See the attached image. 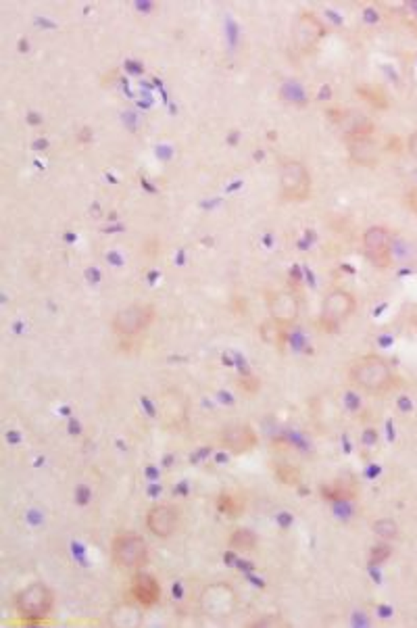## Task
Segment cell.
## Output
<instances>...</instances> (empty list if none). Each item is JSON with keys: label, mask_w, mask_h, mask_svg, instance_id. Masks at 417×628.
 Instances as JSON below:
<instances>
[{"label": "cell", "mask_w": 417, "mask_h": 628, "mask_svg": "<svg viewBox=\"0 0 417 628\" xmlns=\"http://www.w3.org/2000/svg\"><path fill=\"white\" fill-rule=\"evenodd\" d=\"M351 380L359 390L367 394H384L394 387V372L386 359L380 355H365L351 367Z\"/></svg>", "instance_id": "6da1fadb"}, {"label": "cell", "mask_w": 417, "mask_h": 628, "mask_svg": "<svg viewBox=\"0 0 417 628\" xmlns=\"http://www.w3.org/2000/svg\"><path fill=\"white\" fill-rule=\"evenodd\" d=\"M280 197L292 203H302L311 197V174L307 165L297 159H288L280 167Z\"/></svg>", "instance_id": "7a4b0ae2"}, {"label": "cell", "mask_w": 417, "mask_h": 628, "mask_svg": "<svg viewBox=\"0 0 417 628\" xmlns=\"http://www.w3.org/2000/svg\"><path fill=\"white\" fill-rule=\"evenodd\" d=\"M113 562L127 572H140L149 564V545L140 535L123 533L113 540Z\"/></svg>", "instance_id": "3957f363"}, {"label": "cell", "mask_w": 417, "mask_h": 628, "mask_svg": "<svg viewBox=\"0 0 417 628\" xmlns=\"http://www.w3.org/2000/svg\"><path fill=\"white\" fill-rule=\"evenodd\" d=\"M53 591L42 582H31L26 589H21L15 597V607L23 618L40 620L46 618L53 612Z\"/></svg>", "instance_id": "277c9868"}, {"label": "cell", "mask_w": 417, "mask_h": 628, "mask_svg": "<svg viewBox=\"0 0 417 628\" xmlns=\"http://www.w3.org/2000/svg\"><path fill=\"white\" fill-rule=\"evenodd\" d=\"M201 607L213 620H226L236 609V593L230 585L215 582L208 585L201 595Z\"/></svg>", "instance_id": "5b68a950"}, {"label": "cell", "mask_w": 417, "mask_h": 628, "mask_svg": "<svg viewBox=\"0 0 417 628\" xmlns=\"http://www.w3.org/2000/svg\"><path fill=\"white\" fill-rule=\"evenodd\" d=\"M154 320V309L147 303H134L123 307L113 318V330L120 336H136L149 328Z\"/></svg>", "instance_id": "8992f818"}, {"label": "cell", "mask_w": 417, "mask_h": 628, "mask_svg": "<svg viewBox=\"0 0 417 628\" xmlns=\"http://www.w3.org/2000/svg\"><path fill=\"white\" fill-rule=\"evenodd\" d=\"M159 414H161L165 428H171V430L181 428L188 422V416H190V399H188V394L184 390L176 389V387L165 389L161 399H159Z\"/></svg>", "instance_id": "52a82bcc"}, {"label": "cell", "mask_w": 417, "mask_h": 628, "mask_svg": "<svg viewBox=\"0 0 417 628\" xmlns=\"http://www.w3.org/2000/svg\"><path fill=\"white\" fill-rule=\"evenodd\" d=\"M324 33H326L324 23L317 19V15L309 13V11H302V13H298V17L292 23V44H295L298 53L309 55V53H313L317 48Z\"/></svg>", "instance_id": "ba28073f"}, {"label": "cell", "mask_w": 417, "mask_h": 628, "mask_svg": "<svg viewBox=\"0 0 417 628\" xmlns=\"http://www.w3.org/2000/svg\"><path fill=\"white\" fill-rule=\"evenodd\" d=\"M357 303L355 297L344 288H334L324 297L322 303V324L328 330H334L342 324L349 315H353Z\"/></svg>", "instance_id": "9c48e42d"}, {"label": "cell", "mask_w": 417, "mask_h": 628, "mask_svg": "<svg viewBox=\"0 0 417 628\" xmlns=\"http://www.w3.org/2000/svg\"><path fill=\"white\" fill-rule=\"evenodd\" d=\"M363 248L367 259L376 268H388L390 266V255H392V239L390 232L382 226H374L363 234Z\"/></svg>", "instance_id": "30bf717a"}, {"label": "cell", "mask_w": 417, "mask_h": 628, "mask_svg": "<svg viewBox=\"0 0 417 628\" xmlns=\"http://www.w3.org/2000/svg\"><path fill=\"white\" fill-rule=\"evenodd\" d=\"M147 526L157 538H169L178 533L179 511L174 506H154L147 513Z\"/></svg>", "instance_id": "8fae6325"}, {"label": "cell", "mask_w": 417, "mask_h": 628, "mask_svg": "<svg viewBox=\"0 0 417 628\" xmlns=\"http://www.w3.org/2000/svg\"><path fill=\"white\" fill-rule=\"evenodd\" d=\"M269 313L271 320L280 326H292L298 320V299L288 291H278L269 295Z\"/></svg>", "instance_id": "7c38bea8"}, {"label": "cell", "mask_w": 417, "mask_h": 628, "mask_svg": "<svg viewBox=\"0 0 417 628\" xmlns=\"http://www.w3.org/2000/svg\"><path fill=\"white\" fill-rule=\"evenodd\" d=\"M161 585L154 576L138 572L130 582V599L140 607H152L161 601Z\"/></svg>", "instance_id": "4fadbf2b"}, {"label": "cell", "mask_w": 417, "mask_h": 628, "mask_svg": "<svg viewBox=\"0 0 417 628\" xmlns=\"http://www.w3.org/2000/svg\"><path fill=\"white\" fill-rule=\"evenodd\" d=\"M219 441L228 451L240 455L257 447V432L248 424H232L221 430Z\"/></svg>", "instance_id": "5bb4252c"}, {"label": "cell", "mask_w": 417, "mask_h": 628, "mask_svg": "<svg viewBox=\"0 0 417 628\" xmlns=\"http://www.w3.org/2000/svg\"><path fill=\"white\" fill-rule=\"evenodd\" d=\"M338 125H340V130L351 138V140H357V138H369L371 136V132H374V123L371 120H367L365 115H361V113H342L340 117H338Z\"/></svg>", "instance_id": "9a60e30c"}, {"label": "cell", "mask_w": 417, "mask_h": 628, "mask_svg": "<svg viewBox=\"0 0 417 628\" xmlns=\"http://www.w3.org/2000/svg\"><path fill=\"white\" fill-rule=\"evenodd\" d=\"M349 155L357 165H376L380 161V145L369 138H357L349 142Z\"/></svg>", "instance_id": "2e32d148"}, {"label": "cell", "mask_w": 417, "mask_h": 628, "mask_svg": "<svg viewBox=\"0 0 417 628\" xmlns=\"http://www.w3.org/2000/svg\"><path fill=\"white\" fill-rule=\"evenodd\" d=\"M371 530H374V535L378 538H382V540H392V538L398 537V524L392 520V518H380V520H376L374 522V526H371Z\"/></svg>", "instance_id": "e0dca14e"}, {"label": "cell", "mask_w": 417, "mask_h": 628, "mask_svg": "<svg viewBox=\"0 0 417 628\" xmlns=\"http://www.w3.org/2000/svg\"><path fill=\"white\" fill-rule=\"evenodd\" d=\"M242 499H238L236 495H221L219 499H217V509L221 511V513H226L228 518H236L240 511H242Z\"/></svg>", "instance_id": "ac0fdd59"}, {"label": "cell", "mask_w": 417, "mask_h": 628, "mask_svg": "<svg viewBox=\"0 0 417 628\" xmlns=\"http://www.w3.org/2000/svg\"><path fill=\"white\" fill-rule=\"evenodd\" d=\"M248 627L250 628H282V627H290L282 616H278V614H269V616H261L259 620H255V622H248Z\"/></svg>", "instance_id": "d6986e66"}, {"label": "cell", "mask_w": 417, "mask_h": 628, "mask_svg": "<svg viewBox=\"0 0 417 628\" xmlns=\"http://www.w3.org/2000/svg\"><path fill=\"white\" fill-rule=\"evenodd\" d=\"M232 547L234 549H240V551H246L255 545V535H250V530H236L232 538H230Z\"/></svg>", "instance_id": "ffe728a7"}, {"label": "cell", "mask_w": 417, "mask_h": 628, "mask_svg": "<svg viewBox=\"0 0 417 628\" xmlns=\"http://www.w3.org/2000/svg\"><path fill=\"white\" fill-rule=\"evenodd\" d=\"M282 94H284V96H286L288 100H297V103H298V100H302V96H305V92H302V88H298L297 84H292V82L284 86V90H282Z\"/></svg>", "instance_id": "44dd1931"}, {"label": "cell", "mask_w": 417, "mask_h": 628, "mask_svg": "<svg viewBox=\"0 0 417 628\" xmlns=\"http://www.w3.org/2000/svg\"><path fill=\"white\" fill-rule=\"evenodd\" d=\"M388 555H390V547L388 545H378V547H374V551H371V560L378 564V562H384Z\"/></svg>", "instance_id": "7402d4cb"}, {"label": "cell", "mask_w": 417, "mask_h": 628, "mask_svg": "<svg viewBox=\"0 0 417 628\" xmlns=\"http://www.w3.org/2000/svg\"><path fill=\"white\" fill-rule=\"evenodd\" d=\"M407 149L411 152V157L417 159V132H413V134L409 136V140H407Z\"/></svg>", "instance_id": "603a6c76"}, {"label": "cell", "mask_w": 417, "mask_h": 628, "mask_svg": "<svg viewBox=\"0 0 417 628\" xmlns=\"http://www.w3.org/2000/svg\"><path fill=\"white\" fill-rule=\"evenodd\" d=\"M407 6H409V9L413 11V15H416V17H417V2H409Z\"/></svg>", "instance_id": "cb8c5ba5"}]
</instances>
